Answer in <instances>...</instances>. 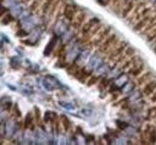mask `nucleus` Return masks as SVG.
Returning <instances> with one entry per match:
<instances>
[{
    "instance_id": "20",
    "label": "nucleus",
    "mask_w": 156,
    "mask_h": 145,
    "mask_svg": "<svg viewBox=\"0 0 156 145\" xmlns=\"http://www.w3.org/2000/svg\"><path fill=\"white\" fill-rule=\"evenodd\" d=\"M147 40H148V42H154V43H156V26L147 34Z\"/></svg>"
},
{
    "instance_id": "21",
    "label": "nucleus",
    "mask_w": 156,
    "mask_h": 145,
    "mask_svg": "<svg viewBox=\"0 0 156 145\" xmlns=\"http://www.w3.org/2000/svg\"><path fill=\"white\" fill-rule=\"evenodd\" d=\"M61 121H62V127H64V129H65L66 132L71 129V123H70V120L67 119V116L62 115V116H61Z\"/></svg>"
},
{
    "instance_id": "9",
    "label": "nucleus",
    "mask_w": 156,
    "mask_h": 145,
    "mask_svg": "<svg viewBox=\"0 0 156 145\" xmlns=\"http://www.w3.org/2000/svg\"><path fill=\"white\" fill-rule=\"evenodd\" d=\"M151 79H154V73L153 72H143L139 77L136 78V85L138 86H143L144 84L149 83Z\"/></svg>"
},
{
    "instance_id": "29",
    "label": "nucleus",
    "mask_w": 156,
    "mask_h": 145,
    "mask_svg": "<svg viewBox=\"0 0 156 145\" xmlns=\"http://www.w3.org/2000/svg\"><path fill=\"white\" fill-rule=\"evenodd\" d=\"M113 0H98V2L101 4V5H103V6H107L109 2H112Z\"/></svg>"
},
{
    "instance_id": "7",
    "label": "nucleus",
    "mask_w": 156,
    "mask_h": 145,
    "mask_svg": "<svg viewBox=\"0 0 156 145\" xmlns=\"http://www.w3.org/2000/svg\"><path fill=\"white\" fill-rule=\"evenodd\" d=\"M140 91H142V96H145V97H149L150 95H153L156 91V79H151L149 83L144 84Z\"/></svg>"
},
{
    "instance_id": "11",
    "label": "nucleus",
    "mask_w": 156,
    "mask_h": 145,
    "mask_svg": "<svg viewBox=\"0 0 156 145\" xmlns=\"http://www.w3.org/2000/svg\"><path fill=\"white\" fill-rule=\"evenodd\" d=\"M154 13V12H153ZM153 13L151 15H149V16H145V17H143V18H140L138 22H136L135 23V30L136 31H143L144 29H145V26L148 25V23H149V21H150V18H151V16H153Z\"/></svg>"
},
{
    "instance_id": "4",
    "label": "nucleus",
    "mask_w": 156,
    "mask_h": 145,
    "mask_svg": "<svg viewBox=\"0 0 156 145\" xmlns=\"http://www.w3.org/2000/svg\"><path fill=\"white\" fill-rule=\"evenodd\" d=\"M78 12H79V10H78L75 5H69L67 4V5L64 6V17L69 22L73 21L75 17L78 15Z\"/></svg>"
},
{
    "instance_id": "24",
    "label": "nucleus",
    "mask_w": 156,
    "mask_h": 145,
    "mask_svg": "<svg viewBox=\"0 0 156 145\" xmlns=\"http://www.w3.org/2000/svg\"><path fill=\"white\" fill-rule=\"evenodd\" d=\"M31 124H34L33 114H31V113H28V115H27V118H25V120H24V127H25V128H28Z\"/></svg>"
},
{
    "instance_id": "26",
    "label": "nucleus",
    "mask_w": 156,
    "mask_h": 145,
    "mask_svg": "<svg viewBox=\"0 0 156 145\" xmlns=\"http://www.w3.org/2000/svg\"><path fill=\"white\" fill-rule=\"evenodd\" d=\"M15 19L12 18V16H10V15H7V16H4L2 17V24H9L10 22H13Z\"/></svg>"
},
{
    "instance_id": "5",
    "label": "nucleus",
    "mask_w": 156,
    "mask_h": 145,
    "mask_svg": "<svg viewBox=\"0 0 156 145\" xmlns=\"http://www.w3.org/2000/svg\"><path fill=\"white\" fill-rule=\"evenodd\" d=\"M85 22H87V13L79 11L78 15L75 17V19L71 22V25H72V28H73L75 30H80L82 26H83V24H84Z\"/></svg>"
},
{
    "instance_id": "33",
    "label": "nucleus",
    "mask_w": 156,
    "mask_h": 145,
    "mask_svg": "<svg viewBox=\"0 0 156 145\" xmlns=\"http://www.w3.org/2000/svg\"><path fill=\"white\" fill-rule=\"evenodd\" d=\"M90 140H94V136H89L87 138V142H90Z\"/></svg>"
},
{
    "instance_id": "16",
    "label": "nucleus",
    "mask_w": 156,
    "mask_h": 145,
    "mask_svg": "<svg viewBox=\"0 0 156 145\" xmlns=\"http://www.w3.org/2000/svg\"><path fill=\"white\" fill-rule=\"evenodd\" d=\"M43 1H44V0H33V1L30 2V5H29L30 11L37 13V12H39V9H41V6H42V4H43Z\"/></svg>"
},
{
    "instance_id": "31",
    "label": "nucleus",
    "mask_w": 156,
    "mask_h": 145,
    "mask_svg": "<svg viewBox=\"0 0 156 145\" xmlns=\"http://www.w3.org/2000/svg\"><path fill=\"white\" fill-rule=\"evenodd\" d=\"M117 124L119 127H121V128H125V127H127V125L126 123H121V121H117Z\"/></svg>"
},
{
    "instance_id": "27",
    "label": "nucleus",
    "mask_w": 156,
    "mask_h": 145,
    "mask_svg": "<svg viewBox=\"0 0 156 145\" xmlns=\"http://www.w3.org/2000/svg\"><path fill=\"white\" fill-rule=\"evenodd\" d=\"M69 65L64 61V59H60L58 62H57V67H67Z\"/></svg>"
},
{
    "instance_id": "18",
    "label": "nucleus",
    "mask_w": 156,
    "mask_h": 145,
    "mask_svg": "<svg viewBox=\"0 0 156 145\" xmlns=\"http://www.w3.org/2000/svg\"><path fill=\"white\" fill-rule=\"evenodd\" d=\"M80 68V66L78 65V64H76V62H72V64H70L67 67H66V71H67V73L70 74V76H75L76 73H77V71Z\"/></svg>"
},
{
    "instance_id": "12",
    "label": "nucleus",
    "mask_w": 156,
    "mask_h": 145,
    "mask_svg": "<svg viewBox=\"0 0 156 145\" xmlns=\"http://www.w3.org/2000/svg\"><path fill=\"white\" fill-rule=\"evenodd\" d=\"M135 2L133 1H129L127 4H125V6H124V9H122V11H121V16L124 17V18H127L129 16H130V13L133 11V9H135Z\"/></svg>"
},
{
    "instance_id": "14",
    "label": "nucleus",
    "mask_w": 156,
    "mask_h": 145,
    "mask_svg": "<svg viewBox=\"0 0 156 145\" xmlns=\"http://www.w3.org/2000/svg\"><path fill=\"white\" fill-rule=\"evenodd\" d=\"M156 26V11L153 13V16H151V18H150V21H149V23H148V25L145 26V29L142 31V34H148L150 30H153L154 28Z\"/></svg>"
},
{
    "instance_id": "17",
    "label": "nucleus",
    "mask_w": 156,
    "mask_h": 145,
    "mask_svg": "<svg viewBox=\"0 0 156 145\" xmlns=\"http://www.w3.org/2000/svg\"><path fill=\"white\" fill-rule=\"evenodd\" d=\"M53 2H54V0H44L43 4H42V6H41L40 13H42V15H47L48 11H49V9H51V6L53 5Z\"/></svg>"
},
{
    "instance_id": "25",
    "label": "nucleus",
    "mask_w": 156,
    "mask_h": 145,
    "mask_svg": "<svg viewBox=\"0 0 156 145\" xmlns=\"http://www.w3.org/2000/svg\"><path fill=\"white\" fill-rule=\"evenodd\" d=\"M129 58H131V57H133V55H136V49L133 48V47H131V46H127L126 47V49H125V52H124Z\"/></svg>"
},
{
    "instance_id": "28",
    "label": "nucleus",
    "mask_w": 156,
    "mask_h": 145,
    "mask_svg": "<svg viewBox=\"0 0 156 145\" xmlns=\"http://www.w3.org/2000/svg\"><path fill=\"white\" fill-rule=\"evenodd\" d=\"M34 112H35V119H36V123H39L40 118H41V115H40V109L36 107V108L34 109Z\"/></svg>"
},
{
    "instance_id": "22",
    "label": "nucleus",
    "mask_w": 156,
    "mask_h": 145,
    "mask_svg": "<svg viewBox=\"0 0 156 145\" xmlns=\"http://www.w3.org/2000/svg\"><path fill=\"white\" fill-rule=\"evenodd\" d=\"M111 79H108V78H102V81L100 82V84H98V90L100 91H102V90H105L109 84H111Z\"/></svg>"
},
{
    "instance_id": "15",
    "label": "nucleus",
    "mask_w": 156,
    "mask_h": 145,
    "mask_svg": "<svg viewBox=\"0 0 156 145\" xmlns=\"http://www.w3.org/2000/svg\"><path fill=\"white\" fill-rule=\"evenodd\" d=\"M60 2H61V0H54L53 5L51 6V9H49V11H48V13H47L49 19H52V18H53V16L58 12L59 7H60Z\"/></svg>"
},
{
    "instance_id": "23",
    "label": "nucleus",
    "mask_w": 156,
    "mask_h": 145,
    "mask_svg": "<svg viewBox=\"0 0 156 145\" xmlns=\"http://www.w3.org/2000/svg\"><path fill=\"white\" fill-rule=\"evenodd\" d=\"M98 79H100V76H98V74H94V76H91V77L88 79L87 85H88V86H93V85H95V84L98 83Z\"/></svg>"
},
{
    "instance_id": "19",
    "label": "nucleus",
    "mask_w": 156,
    "mask_h": 145,
    "mask_svg": "<svg viewBox=\"0 0 156 145\" xmlns=\"http://www.w3.org/2000/svg\"><path fill=\"white\" fill-rule=\"evenodd\" d=\"M65 48H66V44H61L57 48V50L54 52V57H57L59 59H64L65 57Z\"/></svg>"
},
{
    "instance_id": "2",
    "label": "nucleus",
    "mask_w": 156,
    "mask_h": 145,
    "mask_svg": "<svg viewBox=\"0 0 156 145\" xmlns=\"http://www.w3.org/2000/svg\"><path fill=\"white\" fill-rule=\"evenodd\" d=\"M126 47H127V42L120 41V43H119L118 46H115L109 53L106 54V55H107V60H108V61H113V60H115V59L119 58L121 54H124Z\"/></svg>"
},
{
    "instance_id": "32",
    "label": "nucleus",
    "mask_w": 156,
    "mask_h": 145,
    "mask_svg": "<svg viewBox=\"0 0 156 145\" xmlns=\"http://www.w3.org/2000/svg\"><path fill=\"white\" fill-rule=\"evenodd\" d=\"M17 35H18V36H27V35H28V33H27V31H18V33H17Z\"/></svg>"
},
{
    "instance_id": "34",
    "label": "nucleus",
    "mask_w": 156,
    "mask_h": 145,
    "mask_svg": "<svg viewBox=\"0 0 156 145\" xmlns=\"http://www.w3.org/2000/svg\"><path fill=\"white\" fill-rule=\"evenodd\" d=\"M33 0H23V2H31Z\"/></svg>"
},
{
    "instance_id": "6",
    "label": "nucleus",
    "mask_w": 156,
    "mask_h": 145,
    "mask_svg": "<svg viewBox=\"0 0 156 145\" xmlns=\"http://www.w3.org/2000/svg\"><path fill=\"white\" fill-rule=\"evenodd\" d=\"M100 24V21H98V18H93V19H89V21H87L84 24H83V26H82V29L79 30V33H80V35L82 36H84V35H88L91 30H93V28L95 26V25H98Z\"/></svg>"
},
{
    "instance_id": "35",
    "label": "nucleus",
    "mask_w": 156,
    "mask_h": 145,
    "mask_svg": "<svg viewBox=\"0 0 156 145\" xmlns=\"http://www.w3.org/2000/svg\"><path fill=\"white\" fill-rule=\"evenodd\" d=\"M154 53L156 54V44H155V47H154Z\"/></svg>"
},
{
    "instance_id": "8",
    "label": "nucleus",
    "mask_w": 156,
    "mask_h": 145,
    "mask_svg": "<svg viewBox=\"0 0 156 145\" xmlns=\"http://www.w3.org/2000/svg\"><path fill=\"white\" fill-rule=\"evenodd\" d=\"M91 76H93L91 72H89L85 67H80V68L77 71V73H76L73 77H75L76 79H78L80 83H87L88 79H89Z\"/></svg>"
},
{
    "instance_id": "13",
    "label": "nucleus",
    "mask_w": 156,
    "mask_h": 145,
    "mask_svg": "<svg viewBox=\"0 0 156 145\" xmlns=\"http://www.w3.org/2000/svg\"><path fill=\"white\" fill-rule=\"evenodd\" d=\"M124 2H125V0H113L112 1V10L115 13H121V11L125 6Z\"/></svg>"
},
{
    "instance_id": "1",
    "label": "nucleus",
    "mask_w": 156,
    "mask_h": 145,
    "mask_svg": "<svg viewBox=\"0 0 156 145\" xmlns=\"http://www.w3.org/2000/svg\"><path fill=\"white\" fill-rule=\"evenodd\" d=\"M120 43V39L117 34H109L107 36V39L101 43V46L96 49V53H103V54H107L109 53L115 46H118Z\"/></svg>"
},
{
    "instance_id": "10",
    "label": "nucleus",
    "mask_w": 156,
    "mask_h": 145,
    "mask_svg": "<svg viewBox=\"0 0 156 145\" xmlns=\"http://www.w3.org/2000/svg\"><path fill=\"white\" fill-rule=\"evenodd\" d=\"M144 62H139V64H136V65H133L130 70H129V74L130 76H132V77H135V78H137V77H139L143 72H144Z\"/></svg>"
},
{
    "instance_id": "3",
    "label": "nucleus",
    "mask_w": 156,
    "mask_h": 145,
    "mask_svg": "<svg viewBox=\"0 0 156 145\" xmlns=\"http://www.w3.org/2000/svg\"><path fill=\"white\" fill-rule=\"evenodd\" d=\"M111 29H112L111 26H106V28H103L98 35L93 39V41H91V44H90V46H93V48L98 49V47L101 46V43L105 41V40L107 39V36L111 34Z\"/></svg>"
},
{
    "instance_id": "30",
    "label": "nucleus",
    "mask_w": 156,
    "mask_h": 145,
    "mask_svg": "<svg viewBox=\"0 0 156 145\" xmlns=\"http://www.w3.org/2000/svg\"><path fill=\"white\" fill-rule=\"evenodd\" d=\"M149 98H150V102H153V103H156V91L153 94V95H150L149 96Z\"/></svg>"
}]
</instances>
